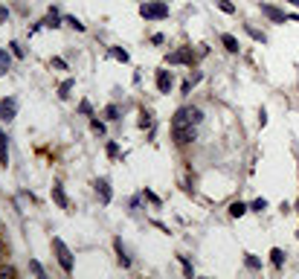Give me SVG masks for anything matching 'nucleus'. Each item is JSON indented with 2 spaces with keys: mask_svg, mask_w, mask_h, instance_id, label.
<instances>
[{
  "mask_svg": "<svg viewBox=\"0 0 299 279\" xmlns=\"http://www.w3.org/2000/svg\"><path fill=\"white\" fill-rule=\"evenodd\" d=\"M200 122H203V111L198 105H183V108L174 111V117H172V128H177V125L200 128Z\"/></svg>",
  "mask_w": 299,
  "mask_h": 279,
  "instance_id": "1",
  "label": "nucleus"
},
{
  "mask_svg": "<svg viewBox=\"0 0 299 279\" xmlns=\"http://www.w3.org/2000/svg\"><path fill=\"white\" fill-rule=\"evenodd\" d=\"M140 15L145 20H166L169 18V3L166 0H148V3L140 6Z\"/></svg>",
  "mask_w": 299,
  "mask_h": 279,
  "instance_id": "2",
  "label": "nucleus"
},
{
  "mask_svg": "<svg viewBox=\"0 0 299 279\" xmlns=\"http://www.w3.org/2000/svg\"><path fill=\"white\" fill-rule=\"evenodd\" d=\"M53 250H55V256H58V265H61L64 273H73V253H70V247H67L58 235L53 239Z\"/></svg>",
  "mask_w": 299,
  "mask_h": 279,
  "instance_id": "3",
  "label": "nucleus"
},
{
  "mask_svg": "<svg viewBox=\"0 0 299 279\" xmlns=\"http://www.w3.org/2000/svg\"><path fill=\"white\" fill-rule=\"evenodd\" d=\"M172 137H174V143H177V145H189V143L198 140V128L177 125V128H172Z\"/></svg>",
  "mask_w": 299,
  "mask_h": 279,
  "instance_id": "4",
  "label": "nucleus"
},
{
  "mask_svg": "<svg viewBox=\"0 0 299 279\" xmlns=\"http://www.w3.org/2000/svg\"><path fill=\"white\" fill-rule=\"evenodd\" d=\"M192 61H195L192 47H180V50H174V53L166 55V64H192Z\"/></svg>",
  "mask_w": 299,
  "mask_h": 279,
  "instance_id": "5",
  "label": "nucleus"
},
{
  "mask_svg": "<svg viewBox=\"0 0 299 279\" xmlns=\"http://www.w3.org/2000/svg\"><path fill=\"white\" fill-rule=\"evenodd\" d=\"M259 9H262V15H267L273 24H288V15H285L282 9H276L273 3H259Z\"/></svg>",
  "mask_w": 299,
  "mask_h": 279,
  "instance_id": "6",
  "label": "nucleus"
},
{
  "mask_svg": "<svg viewBox=\"0 0 299 279\" xmlns=\"http://www.w3.org/2000/svg\"><path fill=\"white\" fill-rule=\"evenodd\" d=\"M172 84H174V76L169 70H157V90L160 93H169L172 90Z\"/></svg>",
  "mask_w": 299,
  "mask_h": 279,
  "instance_id": "7",
  "label": "nucleus"
},
{
  "mask_svg": "<svg viewBox=\"0 0 299 279\" xmlns=\"http://www.w3.org/2000/svg\"><path fill=\"white\" fill-rule=\"evenodd\" d=\"M93 186H96V192H99L102 204H110V198H113V192H110V180L108 178H99Z\"/></svg>",
  "mask_w": 299,
  "mask_h": 279,
  "instance_id": "8",
  "label": "nucleus"
},
{
  "mask_svg": "<svg viewBox=\"0 0 299 279\" xmlns=\"http://www.w3.org/2000/svg\"><path fill=\"white\" fill-rule=\"evenodd\" d=\"M113 247H117V259H119V265H122V268H131V256H128V250H125V244H122V239H113Z\"/></svg>",
  "mask_w": 299,
  "mask_h": 279,
  "instance_id": "9",
  "label": "nucleus"
},
{
  "mask_svg": "<svg viewBox=\"0 0 299 279\" xmlns=\"http://www.w3.org/2000/svg\"><path fill=\"white\" fill-rule=\"evenodd\" d=\"M53 201L58 204L61 209H67L70 207V201H67V192H64V186L61 183H53Z\"/></svg>",
  "mask_w": 299,
  "mask_h": 279,
  "instance_id": "10",
  "label": "nucleus"
},
{
  "mask_svg": "<svg viewBox=\"0 0 299 279\" xmlns=\"http://www.w3.org/2000/svg\"><path fill=\"white\" fill-rule=\"evenodd\" d=\"M221 44H224V50H227V53H238V50H241L238 38L229 35V32H224V35H221Z\"/></svg>",
  "mask_w": 299,
  "mask_h": 279,
  "instance_id": "11",
  "label": "nucleus"
},
{
  "mask_svg": "<svg viewBox=\"0 0 299 279\" xmlns=\"http://www.w3.org/2000/svg\"><path fill=\"white\" fill-rule=\"evenodd\" d=\"M6 140H9V137H6L3 128H0V163H3V166L9 163V143H6Z\"/></svg>",
  "mask_w": 299,
  "mask_h": 279,
  "instance_id": "12",
  "label": "nucleus"
},
{
  "mask_svg": "<svg viewBox=\"0 0 299 279\" xmlns=\"http://www.w3.org/2000/svg\"><path fill=\"white\" fill-rule=\"evenodd\" d=\"M247 212H250V207H247L244 201H233V204H229V216L233 218H241V216H247Z\"/></svg>",
  "mask_w": 299,
  "mask_h": 279,
  "instance_id": "13",
  "label": "nucleus"
},
{
  "mask_svg": "<svg viewBox=\"0 0 299 279\" xmlns=\"http://www.w3.org/2000/svg\"><path fill=\"white\" fill-rule=\"evenodd\" d=\"M200 79H203V73H200V70H195V73L189 76V79H186V81L180 84V90H183V93H192V88H195V84H198Z\"/></svg>",
  "mask_w": 299,
  "mask_h": 279,
  "instance_id": "14",
  "label": "nucleus"
},
{
  "mask_svg": "<svg viewBox=\"0 0 299 279\" xmlns=\"http://www.w3.org/2000/svg\"><path fill=\"white\" fill-rule=\"evenodd\" d=\"M41 24H44V27H50V29H58V27H61V15H58L55 9H50V15H47Z\"/></svg>",
  "mask_w": 299,
  "mask_h": 279,
  "instance_id": "15",
  "label": "nucleus"
},
{
  "mask_svg": "<svg viewBox=\"0 0 299 279\" xmlns=\"http://www.w3.org/2000/svg\"><path fill=\"white\" fill-rule=\"evenodd\" d=\"M0 114L6 117V122H9V119H15V99H3V105H0Z\"/></svg>",
  "mask_w": 299,
  "mask_h": 279,
  "instance_id": "16",
  "label": "nucleus"
},
{
  "mask_svg": "<svg viewBox=\"0 0 299 279\" xmlns=\"http://www.w3.org/2000/svg\"><path fill=\"white\" fill-rule=\"evenodd\" d=\"M270 262H273V268L282 270V265H285V250H282V247H273L270 250Z\"/></svg>",
  "mask_w": 299,
  "mask_h": 279,
  "instance_id": "17",
  "label": "nucleus"
},
{
  "mask_svg": "<svg viewBox=\"0 0 299 279\" xmlns=\"http://www.w3.org/2000/svg\"><path fill=\"white\" fill-rule=\"evenodd\" d=\"M73 88H76V81H73V79H64L61 84H58V99H67Z\"/></svg>",
  "mask_w": 299,
  "mask_h": 279,
  "instance_id": "18",
  "label": "nucleus"
},
{
  "mask_svg": "<svg viewBox=\"0 0 299 279\" xmlns=\"http://www.w3.org/2000/svg\"><path fill=\"white\" fill-rule=\"evenodd\" d=\"M244 32L253 38V41H259V44H264V41H267V35H264V32H259L256 27H250V24H244Z\"/></svg>",
  "mask_w": 299,
  "mask_h": 279,
  "instance_id": "19",
  "label": "nucleus"
},
{
  "mask_svg": "<svg viewBox=\"0 0 299 279\" xmlns=\"http://www.w3.org/2000/svg\"><path fill=\"white\" fill-rule=\"evenodd\" d=\"M6 70H9V53L0 47V76H6Z\"/></svg>",
  "mask_w": 299,
  "mask_h": 279,
  "instance_id": "20",
  "label": "nucleus"
},
{
  "mask_svg": "<svg viewBox=\"0 0 299 279\" xmlns=\"http://www.w3.org/2000/svg\"><path fill=\"white\" fill-rule=\"evenodd\" d=\"M218 9L224 12V15H236V3H229V0H218Z\"/></svg>",
  "mask_w": 299,
  "mask_h": 279,
  "instance_id": "21",
  "label": "nucleus"
},
{
  "mask_svg": "<svg viewBox=\"0 0 299 279\" xmlns=\"http://www.w3.org/2000/svg\"><path fill=\"white\" fill-rule=\"evenodd\" d=\"M244 265H247V268H250V270H259V268H262V259H256L253 253H247V259H244Z\"/></svg>",
  "mask_w": 299,
  "mask_h": 279,
  "instance_id": "22",
  "label": "nucleus"
},
{
  "mask_svg": "<svg viewBox=\"0 0 299 279\" xmlns=\"http://www.w3.org/2000/svg\"><path fill=\"white\" fill-rule=\"evenodd\" d=\"M177 259H180V265H183V273H186V276H195V268H192V262L186 259V256H177Z\"/></svg>",
  "mask_w": 299,
  "mask_h": 279,
  "instance_id": "23",
  "label": "nucleus"
},
{
  "mask_svg": "<svg viewBox=\"0 0 299 279\" xmlns=\"http://www.w3.org/2000/svg\"><path fill=\"white\" fill-rule=\"evenodd\" d=\"M110 55H113V58H119V61H122V64L128 61V53H125V50H122V47H110Z\"/></svg>",
  "mask_w": 299,
  "mask_h": 279,
  "instance_id": "24",
  "label": "nucleus"
},
{
  "mask_svg": "<svg viewBox=\"0 0 299 279\" xmlns=\"http://www.w3.org/2000/svg\"><path fill=\"white\" fill-rule=\"evenodd\" d=\"M64 20H67V24H70V27L76 29V32H84V24H82V20H79V18H73V15H67V18H64Z\"/></svg>",
  "mask_w": 299,
  "mask_h": 279,
  "instance_id": "25",
  "label": "nucleus"
},
{
  "mask_svg": "<svg viewBox=\"0 0 299 279\" xmlns=\"http://www.w3.org/2000/svg\"><path fill=\"white\" fill-rule=\"evenodd\" d=\"M79 114H82V117H90L93 114V105L87 99H82V105H79Z\"/></svg>",
  "mask_w": 299,
  "mask_h": 279,
  "instance_id": "26",
  "label": "nucleus"
},
{
  "mask_svg": "<svg viewBox=\"0 0 299 279\" xmlns=\"http://www.w3.org/2000/svg\"><path fill=\"white\" fill-rule=\"evenodd\" d=\"M154 125V119H151V114L148 111H143V119H140V128H151Z\"/></svg>",
  "mask_w": 299,
  "mask_h": 279,
  "instance_id": "27",
  "label": "nucleus"
},
{
  "mask_svg": "<svg viewBox=\"0 0 299 279\" xmlns=\"http://www.w3.org/2000/svg\"><path fill=\"white\" fill-rule=\"evenodd\" d=\"M250 209H253V212H262V209H267V201H264V198L253 201V204H250Z\"/></svg>",
  "mask_w": 299,
  "mask_h": 279,
  "instance_id": "28",
  "label": "nucleus"
},
{
  "mask_svg": "<svg viewBox=\"0 0 299 279\" xmlns=\"http://www.w3.org/2000/svg\"><path fill=\"white\" fill-rule=\"evenodd\" d=\"M15 273H18V270L12 268V265H3V268H0V279H6V276H15Z\"/></svg>",
  "mask_w": 299,
  "mask_h": 279,
  "instance_id": "29",
  "label": "nucleus"
},
{
  "mask_svg": "<svg viewBox=\"0 0 299 279\" xmlns=\"http://www.w3.org/2000/svg\"><path fill=\"white\" fill-rule=\"evenodd\" d=\"M105 117L108 119H119V108L117 105H108V108H105Z\"/></svg>",
  "mask_w": 299,
  "mask_h": 279,
  "instance_id": "30",
  "label": "nucleus"
},
{
  "mask_svg": "<svg viewBox=\"0 0 299 279\" xmlns=\"http://www.w3.org/2000/svg\"><path fill=\"white\" fill-rule=\"evenodd\" d=\"M90 128L93 134H105V122H99V119H90Z\"/></svg>",
  "mask_w": 299,
  "mask_h": 279,
  "instance_id": "31",
  "label": "nucleus"
},
{
  "mask_svg": "<svg viewBox=\"0 0 299 279\" xmlns=\"http://www.w3.org/2000/svg\"><path fill=\"white\" fill-rule=\"evenodd\" d=\"M29 268H32V273H35V276H41V279L47 276V273H44V268H41V262H32Z\"/></svg>",
  "mask_w": 299,
  "mask_h": 279,
  "instance_id": "32",
  "label": "nucleus"
},
{
  "mask_svg": "<svg viewBox=\"0 0 299 279\" xmlns=\"http://www.w3.org/2000/svg\"><path fill=\"white\" fill-rule=\"evenodd\" d=\"M9 47H12V55H18V58H24V47H20L18 41H12Z\"/></svg>",
  "mask_w": 299,
  "mask_h": 279,
  "instance_id": "33",
  "label": "nucleus"
},
{
  "mask_svg": "<svg viewBox=\"0 0 299 279\" xmlns=\"http://www.w3.org/2000/svg\"><path fill=\"white\" fill-rule=\"evenodd\" d=\"M105 152H108V157H117V154H119V145L117 143H108V145H105Z\"/></svg>",
  "mask_w": 299,
  "mask_h": 279,
  "instance_id": "34",
  "label": "nucleus"
},
{
  "mask_svg": "<svg viewBox=\"0 0 299 279\" xmlns=\"http://www.w3.org/2000/svg\"><path fill=\"white\" fill-rule=\"evenodd\" d=\"M145 198L151 201V204H157V207H160V198H157V195H154V192H151V189H145Z\"/></svg>",
  "mask_w": 299,
  "mask_h": 279,
  "instance_id": "35",
  "label": "nucleus"
},
{
  "mask_svg": "<svg viewBox=\"0 0 299 279\" xmlns=\"http://www.w3.org/2000/svg\"><path fill=\"white\" fill-rule=\"evenodd\" d=\"M53 67H55V70H67V64H64V58H53Z\"/></svg>",
  "mask_w": 299,
  "mask_h": 279,
  "instance_id": "36",
  "label": "nucleus"
},
{
  "mask_svg": "<svg viewBox=\"0 0 299 279\" xmlns=\"http://www.w3.org/2000/svg\"><path fill=\"white\" fill-rule=\"evenodd\" d=\"M0 259H6V242L0 239Z\"/></svg>",
  "mask_w": 299,
  "mask_h": 279,
  "instance_id": "37",
  "label": "nucleus"
},
{
  "mask_svg": "<svg viewBox=\"0 0 299 279\" xmlns=\"http://www.w3.org/2000/svg\"><path fill=\"white\" fill-rule=\"evenodd\" d=\"M6 18H9V12H6L3 6H0V20H6Z\"/></svg>",
  "mask_w": 299,
  "mask_h": 279,
  "instance_id": "38",
  "label": "nucleus"
},
{
  "mask_svg": "<svg viewBox=\"0 0 299 279\" xmlns=\"http://www.w3.org/2000/svg\"><path fill=\"white\" fill-rule=\"evenodd\" d=\"M290 6H293V9H299V0H288Z\"/></svg>",
  "mask_w": 299,
  "mask_h": 279,
  "instance_id": "39",
  "label": "nucleus"
},
{
  "mask_svg": "<svg viewBox=\"0 0 299 279\" xmlns=\"http://www.w3.org/2000/svg\"><path fill=\"white\" fill-rule=\"evenodd\" d=\"M288 20H296V24H299V15H288Z\"/></svg>",
  "mask_w": 299,
  "mask_h": 279,
  "instance_id": "40",
  "label": "nucleus"
}]
</instances>
